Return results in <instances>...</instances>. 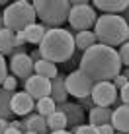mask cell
Segmentation results:
<instances>
[{
	"label": "cell",
	"mask_w": 129,
	"mask_h": 134,
	"mask_svg": "<svg viewBox=\"0 0 129 134\" xmlns=\"http://www.w3.org/2000/svg\"><path fill=\"white\" fill-rule=\"evenodd\" d=\"M98 134H116V128L112 126V122H110V124H104V126L98 128Z\"/></svg>",
	"instance_id": "obj_33"
},
{
	"label": "cell",
	"mask_w": 129,
	"mask_h": 134,
	"mask_svg": "<svg viewBox=\"0 0 129 134\" xmlns=\"http://www.w3.org/2000/svg\"><path fill=\"white\" fill-rule=\"evenodd\" d=\"M47 31H49V27H47V25L37 24V21H35L33 25H29V27H26V29H24V35H26V41H27V43L37 45V47H39Z\"/></svg>",
	"instance_id": "obj_18"
},
{
	"label": "cell",
	"mask_w": 129,
	"mask_h": 134,
	"mask_svg": "<svg viewBox=\"0 0 129 134\" xmlns=\"http://www.w3.org/2000/svg\"><path fill=\"white\" fill-rule=\"evenodd\" d=\"M8 128H10V121H4V119H0V134H6Z\"/></svg>",
	"instance_id": "obj_34"
},
{
	"label": "cell",
	"mask_w": 129,
	"mask_h": 134,
	"mask_svg": "<svg viewBox=\"0 0 129 134\" xmlns=\"http://www.w3.org/2000/svg\"><path fill=\"white\" fill-rule=\"evenodd\" d=\"M26 134H33V132H26Z\"/></svg>",
	"instance_id": "obj_42"
},
{
	"label": "cell",
	"mask_w": 129,
	"mask_h": 134,
	"mask_svg": "<svg viewBox=\"0 0 129 134\" xmlns=\"http://www.w3.org/2000/svg\"><path fill=\"white\" fill-rule=\"evenodd\" d=\"M8 76V68H6V58L0 54V86H2V82L6 80Z\"/></svg>",
	"instance_id": "obj_31"
},
{
	"label": "cell",
	"mask_w": 129,
	"mask_h": 134,
	"mask_svg": "<svg viewBox=\"0 0 129 134\" xmlns=\"http://www.w3.org/2000/svg\"><path fill=\"white\" fill-rule=\"evenodd\" d=\"M6 134H22V132H20V130H16V128H12V126H10V128H8V130H6Z\"/></svg>",
	"instance_id": "obj_38"
},
{
	"label": "cell",
	"mask_w": 129,
	"mask_h": 134,
	"mask_svg": "<svg viewBox=\"0 0 129 134\" xmlns=\"http://www.w3.org/2000/svg\"><path fill=\"white\" fill-rule=\"evenodd\" d=\"M75 45L80 53H86L88 49H92L94 45H98V39H96L94 31H78L75 33Z\"/></svg>",
	"instance_id": "obj_20"
},
{
	"label": "cell",
	"mask_w": 129,
	"mask_h": 134,
	"mask_svg": "<svg viewBox=\"0 0 129 134\" xmlns=\"http://www.w3.org/2000/svg\"><path fill=\"white\" fill-rule=\"evenodd\" d=\"M64 80H67V76H64V74H59V76L51 82V99L57 105L59 103H67V101H68V93H67Z\"/></svg>",
	"instance_id": "obj_17"
},
{
	"label": "cell",
	"mask_w": 129,
	"mask_h": 134,
	"mask_svg": "<svg viewBox=\"0 0 129 134\" xmlns=\"http://www.w3.org/2000/svg\"><path fill=\"white\" fill-rule=\"evenodd\" d=\"M26 93H29L35 101L45 99V97H51V80L47 78H41V76H31L29 80H26Z\"/></svg>",
	"instance_id": "obj_10"
},
{
	"label": "cell",
	"mask_w": 129,
	"mask_h": 134,
	"mask_svg": "<svg viewBox=\"0 0 129 134\" xmlns=\"http://www.w3.org/2000/svg\"><path fill=\"white\" fill-rule=\"evenodd\" d=\"M92 6L102 14H112V16H121L129 8V0H94Z\"/></svg>",
	"instance_id": "obj_14"
},
{
	"label": "cell",
	"mask_w": 129,
	"mask_h": 134,
	"mask_svg": "<svg viewBox=\"0 0 129 134\" xmlns=\"http://www.w3.org/2000/svg\"><path fill=\"white\" fill-rule=\"evenodd\" d=\"M47 126H49V132H59V130H67L68 126V121L67 117L61 113V111H55L47 117Z\"/></svg>",
	"instance_id": "obj_23"
},
{
	"label": "cell",
	"mask_w": 129,
	"mask_h": 134,
	"mask_svg": "<svg viewBox=\"0 0 129 134\" xmlns=\"http://www.w3.org/2000/svg\"><path fill=\"white\" fill-rule=\"evenodd\" d=\"M16 87H18V78L12 76V74H8L6 80L2 82V90L10 91V93H16Z\"/></svg>",
	"instance_id": "obj_25"
},
{
	"label": "cell",
	"mask_w": 129,
	"mask_h": 134,
	"mask_svg": "<svg viewBox=\"0 0 129 134\" xmlns=\"http://www.w3.org/2000/svg\"><path fill=\"white\" fill-rule=\"evenodd\" d=\"M94 33L100 45L116 49L129 41V24L121 16L102 14V16H98V21L94 25Z\"/></svg>",
	"instance_id": "obj_3"
},
{
	"label": "cell",
	"mask_w": 129,
	"mask_h": 134,
	"mask_svg": "<svg viewBox=\"0 0 129 134\" xmlns=\"http://www.w3.org/2000/svg\"><path fill=\"white\" fill-rule=\"evenodd\" d=\"M24 122H26L27 132H33V134H49L47 119L41 117V115H37V113L27 115V117L24 119Z\"/></svg>",
	"instance_id": "obj_16"
},
{
	"label": "cell",
	"mask_w": 129,
	"mask_h": 134,
	"mask_svg": "<svg viewBox=\"0 0 129 134\" xmlns=\"http://www.w3.org/2000/svg\"><path fill=\"white\" fill-rule=\"evenodd\" d=\"M127 82H129V80H127L125 76H123V74H117V76H116V78H113V80H112V84L116 86L117 90H123V87L127 86Z\"/></svg>",
	"instance_id": "obj_29"
},
{
	"label": "cell",
	"mask_w": 129,
	"mask_h": 134,
	"mask_svg": "<svg viewBox=\"0 0 129 134\" xmlns=\"http://www.w3.org/2000/svg\"><path fill=\"white\" fill-rule=\"evenodd\" d=\"M92 101L96 107H113L119 103V90L112 82H98L92 87Z\"/></svg>",
	"instance_id": "obj_8"
},
{
	"label": "cell",
	"mask_w": 129,
	"mask_h": 134,
	"mask_svg": "<svg viewBox=\"0 0 129 134\" xmlns=\"http://www.w3.org/2000/svg\"><path fill=\"white\" fill-rule=\"evenodd\" d=\"M119 101H121L123 105H129V82H127V86L123 87V90H119Z\"/></svg>",
	"instance_id": "obj_32"
},
{
	"label": "cell",
	"mask_w": 129,
	"mask_h": 134,
	"mask_svg": "<svg viewBox=\"0 0 129 134\" xmlns=\"http://www.w3.org/2000/svg\"><path fill=\"white\" fill-rule=\"evenodd\" d=\"M14 49H16L14 47V31L4 27L0 31V54L2 57H12Z\"/></svg>",
	"instance_id": "obj_22"
},
{
	"label": "cell",
	"mask_w": 129,
	"mask_h": 134,
	"mask_svg": "<svg viewBox=\"0 0 129 134\" xmlns=\"http://www.w3.org/2000/svg\"><path fill=\"white\" fill-rule=\"evenodd\" d=\"M33 8L39 21L49 29L61 27L68 21L71 14V2L68 0H33Z\"/></svg>",
	"instance_id": "obj_4"
},
{
	"label": "cell",
	"mask_w": 129,
	"mask_h": 134,
	"mask_svg": "<svg viewBox=\"0 0 129 134\" xmlns=\"http://www.w3.org/2000/svg\"><path fill=\"white\" fill-rule=\"evenodd\" d=\"M49 134H72L71 130H59V132H49Z\"/></svg>",
	"instance_id": "obj_39"
},
{
	"label": "cell",
	"mask_w": 129,
	"mask_h": 134,
	"mask_svg": "<svg viewBox=\"0 0 129 134\" xmlns=\"http://www.w3.org/2000/svg\"><path fill=\"white\" fill-rule=\"evenodd\" d=\"M76 103L80 105V107L84 109V111H92V109L96 107V105H94V101H92V97H82V99H78Z\"/></svg>",
	"instance_id": "obj_30"
},
{
	"label": "cell",
	"mask_w": 129,
	"mask_h": 134,
	"mask_svg": "<svg viewBox=\"0 0 129 134\" xmlns=\"http://www.w3.org/2000/svg\"><path fill=\"white\" fill-rule=\"evenodd\" d=\"M76 51L75 45V33L64 27H55L45 33L43 41L39 45L41 58L59 64V62H68Z\"/></svg>",
	"instance_id": "obj_2"
},
{
	"label": "cell",
	"mask_w": 129,
	"mask_h": 134,
	"mask_svg": "<svg viewBox=\"0 0 129 134\" xmlns=\"http://www.w3.org/2000/svg\"><path fill=\"white\" fill-rule=\"evenodd\" d=\"M57 111H61L64 117H67L68 126L76 128V126H80V124H84V113H86V111L82 109L78 103H71V101H67V103H59Z\"/></svg>",
	"instance_id": "obj_12"
},
{
	"label": "cell",
	"mask_w": 129,
	"mask_h": 134,
	"mask_svg": "<svg viewBox=\"0 0 129 134\" xmlns=\"http://www.w3.org/2000/svg\"><path fill=\"white\" fill-rule=\"evenodd\" d=\"M26 35L24 31H18V33H14V47L16 49H26Z\"/></svg>",
	"instance_id": "obj_28"
},
{
	"label": "cell",
	"mask_w": 129,
	"mask_h": 134,
	"mask_svg": "<svg viewBox=\"0 0 129 134\" xmlns=\"http://www.w3.org/2000/svg\"><path fill=\"white\" fill-rule=\"evenodd\" d=\"M80 70L90 78L94 84L98 82H112L117 74H121V58L117 51L106 45H94L80 57Z\"/></svg>",
	"instance_id": "obj_1"
},
{
	"label": "cell",
	"mask_w": 129,
	"mask_h": 134,
	"mask_svg": "<svg viewBox=\"0 0 129 134\" xmlns=\"http://www.w3.org/2000/svg\"><path fill=\"white\" fill-rule=\"evenodd\" d=\"M112 115H113L112 107H94L92 111H88V124H92L94 128L110 124L112 122Z\"/></svg>",
	"instance_id": "obj_15"
},
{
	"label": "cell",
	"mask_w": 129,
	"mask_h": 134,
	"mask_svg": "<svg viewBox=\"0 0 129 134\" xmlns=\"http://www.w3.org/2000/svg\"><path fill=\"white\" fill-rule=\"evenodd\" d=\"M4 29V14H2V10H0V31Z\"/></svg>",
	"instance_id": "obj_37"
},
{
	"label": "cell",
	"mask_w": 129,
	"mask_h": 134,
	"mask_svg": "<svg viewBox=\"0 0 129 134\" xmlns=\"http://www.w3.org/2000/svg\"><path fill=\"white\" fill-rule=\"evenodd\" d=\"M12 95L10 91L2 90L0 87V119H4V121H10L14 117V111H12Z\"/></svg>",
	"instance_id": "obj_21"
},
{
	"label": "cell",
	"mask_w": 129,
	"mask_h": 134,
	"mask_svg": "<svg viewBox=\"0 0 129 134\" xmlns=\"http://www.w3.org/2000/svg\"><path fill=\"white\" fill-rule=\"evenodd\" d=\"M98 21V12L88 0H72L68 14V29L71 31H94Z\"/></svg>",
	"instance_id": "obj_6"
},
{
	"label": "cell",
	"mask_w": 129,
	"mask_h": 134,
	"mask_svg": "<svg viewBox=\"0 0 129 134\" xmlns=\"http://www.w3.org/2000/svg\"><path fill=\"white\" fill-rule=\"evenodd\" d=\"M64 86H67V93L68 95H72V97H76V99H82V97H90L92 95L94 82L78 68V70H72L71 74H67Z\"/></svg>",
	"instance_id": "obj_7"
},
{
	"label": "cell",
	"mask_w": 129,
	"mask_h": 134,
	"mask_svg": "<svg viewBox=\"0 0 129 134\" xmlns=\"http://www.w3.org/2000/svg\"><path fill=\"white\" fill-rule=\"evenodd\" d=\"M72 134H98V128H94L92 124H80L76 128H71Z\"/></svg>",
	"instance_id": "obj_26"
},
{
	"label": "cell",
	"mask_w": 129,
	"mask_h": 134,
	"mask_svg": "<svg viewBox=\"0 0 129 134\" xmlns=\"http://www.w3.org/2000/svg\"><path fill=\"white\" fill-rule=\"evenodd\" d=\"M117 54H119V58H121V64H123L125 68H129V41H127L125 45H121V47H119Z\"/></svg>",
	"instance_id": "obj_27"
},
{
	"label": "cell",
	"mask_w": 129,
	"mask_h": 134,
	"mask_svg": "<svg viewBox=\"0 0 129 134\" xmlns=\"http://www.w3.org/2000/svg\"><path fill=\"white\" fill-rule=\"evenodd\" d=\"M29 57H31V60H33V62L41 60V53H39V47L35 49V51H31V53H29Z\"/></svg>",
	"instance_id": "obj_35"
},
{
	"label": "cell",
	"mask_w": 129,
	"mask_h": 134,
	"mask_svg": "<svg viewBox=\"0 0 129 134\" xmlns=\"http://www.w3.org/2000/svg\"><path fill=\"white\" fill-rule=\"evenodd\" d=\"M112 126L116 128L117 134H129V105L119 103L117 107H113Z\"/></svg>",
	"instance_id": "obj_13"
},
{
	"label": "cell",
	"mask_w": 129,
	"mask_h": 134,
	"mask_svg": "<svg viewBox=\"0 0 129 134\" xmlns=\"http://www.w3.org/2000/svg\"><path fill=\"white\" fill-rule=\"evenodd\" d=\"M8 4H10V2H6V0H0V6H4V8H6Z\"/></svg>",
	"instance_id": "obj_41"
},
{
	"label": "cell",
	"mask_w": 129,
	"mask_h": 134,
	"mask_svg": "<svg viewBox=\"0 0 129 134\" xmlns=\"http://www.w3.org/2000/svg\"><path fill=\"white\" fill-rule=\"evenodd\" d=\"M35 109V99L26 91H16L12 95V111L18 117H27Z\"/></svg>",
	"instance_id": "obj_11"
},
{
	"label": "cell",
	"mask_w": 129,
	"mask_h": 134,
	"mask_svg": "<svg viewBox=\"0 0 129 134\" xmlns=\"http://www.w3.org/2000/svg\"><path fill=\"white\" fill-rule=\"evenodd\" d=\"M57 111V103L51 99V97H45V99H39L37 103H35V113L41 115V117L47 119L51 113H55Z\"/></svg>",
	"instance_id": "obj_24"
},
{
	"label": "cell",
	"mask_w": 129,
	"mask_h": 134,
	"mask_svg": "<svg viewBox=\"0 0 129 134\" xmlns=\"http://www.w3.org/2000/svg\"><path fill=\"white\" fill-rule=\"evenodd\" d=\"M4 14V27L6 29L14 31H24L26 27L33 25L35 20H37V14H35V8L31 2L27 0H16V2H10L6 8L2 10Z\"/></svg>",
	"instance_id": "obj_5"
},
{
	"label": "cell",
	"mask_w": 129,
	"mask_h": 134,
	"mask_svg": "<svg viewBox=\"0 0 129 134\" xmlns=\"http://www.w3.org/2000/svg\"><path fill=\"white\" fill-rule=\"evenodd\" d=\"M33 74H35V76H41V78H47V80H51V82H53L61 72L57 70V66H55L53 62H49V60H45V58H41V60L35 62V66H33Z\"/></svg>",
	"instance_id": "obj_19"
},
{
	"label": "cell",
	"mask_w": 129,
	"mask_h": 134,
	"mask_svg": "<svg viewBox=\"0 0 129 134\" xmlns=\"http://www.w3.org/2000/svg\"><path fill=\"white\" fill-rule=\"evenodd\" d=\"M121 18H123V20H125L127 24H129V8H127V10H125V12L121 14Z\"/></svg>",
	"instance_id": "obj_36"
},
{
	"label": "cell",
	"mask_w": 129,
	"mask_h": 134,
	"mask_svg": "<svg viewBox=\"0 0 129 134\" xmlns=\"http://www.w3.org/2000/svg\"><path fill=\"white\" fill-rule=\"evenodd\" d=\"M33 66H35V62L31 60V57L27 53L10 57V72L18 80H24V82L29 80V78L33 76Z\"/></svg>",
	"instance_id": "obj_9"
},
{
	"label": "cell",
	"mask_w": 129,
	"mask_h": 134,
	"mask_svg": "<svg viewBox=\"0 0 129 134\" xmlns=\"http://www.w3.org/2000/svg\"><path fill=\"white\" fill-rule=\"evenodd\" d=\"M121 74H123V76H125L127 80H129V68H125V70H121Z\"/></svg>",
	"instance_id": "obj_40"
}]
</instances>
